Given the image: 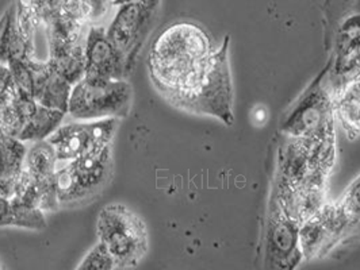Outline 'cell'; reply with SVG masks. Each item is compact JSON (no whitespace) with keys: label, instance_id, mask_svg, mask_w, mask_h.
Returning a JSON list of instances; mask_svg holds the SVG:
<instances>
[{"label":"cell","instance_id":"15","mask_svg":"<svg viewBox=\"0 0 360 270\" xmlns=\"http://www.w3.org/2000/svg\"><path fill=\"white\" fill-rule=\"evenodd\" d=\"M57 156L53 146L48 140L37 141L26 149L23 169L34 179V180L46 189H52L53 177L57 169Z\"/></svg>","mask_w":360,"mask_h":270},{"label":"cell","instance_id":"12","mask_svg":"<svg viewBox=\"0 0 360 270\" xmlns=\"http://www.w3.org/2000/svg\"><path fill=\"white\" fill-rule=\"evenodd\" d=\"M29 58H33V29L19 20L13 3L0 18V62Z\"/></svg>","mask_w":360,"mask_h":270},{"label":"cell","instance_id":"14","mask_svg":"<svg viewBox=\"0 0 360 270\" xmlns=\"http://www.w3.org/2000/svg\"><path fill=\"white\" fill-rule=\"evenodd\" d=\"M25 142L0 133V195L11 198L14 185L23 170Z\"/></svg>","mask_w":360,"mask_h":270},{"label":"cell","instance_id":"4","mask_svg":"<svg viewBox=\"0 0 360 270\" xmlns=\"http://www.w3.org/2000/svg\"><path fill=\"white\" fill-rule=\"evenodd\" d=\"M112 144L64 162L53 177L58 208H77L101 195L112 177Z\"/></svg>","mask_w":360,"mask_h":270},{"label":"cell","instance_id":"5","mask_svg":"<svg viewBox=\"0 0 360 270\" xmlns=\"http://www.w3.org/2000/svg\"><path fill=\"white\" fill-rule=\"evenodd\" d=\"M133 102L127 80L82 79L72 87L68 114L75 121L127 118Z\"/></svg>","mask_w":360,"mask_h":270},{"label":"cell","instance_id":"25","mask_svg":"<svg viewBox=\"0 0 360 270\" xmlns=\"http://www.w3.org/2000/svg\"><path fill=\"white\" fill-rule=\"evenodd\" d=\"M14 227V208L11 198L0 195V229Z\"/></svg>","mask_w":360,"mask_h":270},{"label":"cell","instance_id":"13","mask_svg":"<svg viewBox=\"0 0 360 270\" xmlns=\"http://www.w3.org/2000/svg\"><path fill=\"white\" fill-rule=\"evenodd\" d=\"M335 122L349 141L360 138V87L355 80L333 90Z\"/></svg>","mask_w":360,"mask_h":270},{"label":"cell","instance_id":"11","mask_svg":"<svg viewBox=\"0 0 360 270\" xmlns=\"http://www.w3.org/2000/svg\"><path fill=\"white\" fill-rule=\"evenodd\" d=\"M33 72V97L38 104L68 114L72 84L54 69L51 61L30 58Z\"/></svg>","mask_w":360,"mask_h":270},{"label":"cell","instance_id":"27","mask_svg":"<svg viewBox=\"0 0 360 270\" xmlns=\"http://www.w3.org/2000/svg\"><path fill=\"white\" fill-rule=\"evenodd\" d=\"M356 81H358V84H359L360 87V73L358 74V77H356Z\"/></svg>","mask_w":360,"mask_h":270},{"label":"cell","instance_id":"9","mask_svg":"<svg viewBox=\"0 0 360 270\" xmlns=\"http://www.w3.org/2000/svg\"><path fill=\"white\" fill-rule=\"evenodd\" d=\"M344 223L335 203L324 205L300 224V248L304 261L323 259L345 249Z\"/></svg>","mask_w":360,"mask_h":270},{"label":"cell","instance_id":"3","mask_svg":"<svg viewBox=\"0 0 360 270\" xmlns=\"http://www.w3.org/2000/svg\"><path fill=\"white\" fill-rule=\"evenodd\" d=\"M96 236L108 248L115 269L137 268L149 252V233L143 216L122 203H110L99 211Z\"/></svg>","mask_w":360,"mask_h":270},{"label":"cell","instance_id":"23","mask_svg":"<svg viewBox=\"0 0 360 270\" xmlns=\"http://www.w3.org/2000/svg\"><path fill=\"white\" fill-rule=\"evenodd\" d=\"M13 73L14 81L18 87L19 92L25 96L33 97V72L29 60H13L6 64ZM34 99V97H33Z\"/></svg>","mask_w":360,"mask_h":270},{"label":"cell","instance_id":"21","mask_svg":"<svg viewBox=\"0 0 360 270\" xmlns=\"http://www.w3.org/2000/svg\"><path fill=\"white\" fill-rule=\"evenodd\" d=\"M76 13L89 26L105 18L112 6V0H72Z\"/></svg>","mask_w":360,"mask_h":270},{"label":"cell","instance_id":"8","mask_svg":"<svg viewBox=\"0 0 360 270\" xmlns=\"http://www.w3.org/2000/svg\"><path fill=\"white\" fill-rule=\"evenodd\" d=\"M118 118L98 121H79L58 127L48 138L53 146L58 162L76 160L90 151L112 144L118 130Z\"/></svg>","mask_w":360,"mask_h":270},{"label":"cell","instance_id":"26","mask_svg":"<svg viewBox=\"0 0 360 270\" xmlns=\"http://www.w3.org/2000/svg\"><path fill=\"white\" fill-rule=\"evenodd\" d=\"M133 1H159L162 3V0H112V6L118 7L121 4H127V3H133Z\"/></svg>","mask_w":360,"mask_h":270},{"label":"cell","instance_id":"24","mask_svg":"<svg viewBox=\"0 0 360 270\" xmlns=\"http://www.w3.org/2000/svg\"><path fill=\"white\" fill-rule=\"evenodd\" d=\"M20 95L13 73L6 64L0 62V107L13 103Z\"/></svg>","mask_w":360,"mask_h":270},{"label":"cell","instance_id":"6","mask_svg":"<svg viewBox=\"0 0 360 270\" xmlns=\"http://www.w3.org/2000/svg\"><path fill=\"white\" fill-rule=\"evenodd\" d=\"M159 1H133L121 4L111 19L106 33L121 54L129 76L133 72L146 39L156 25Z\"/></svg>","mask_w":360,"mask_h":270},{"label":"cell","instance_id":"10","mask_svg":"<svg viewBox=\"0 0 360 270\" xmlns=\"http://www.w3.org/2000/svg\"><path fill=\"white\" fill-rule=\"evenodd\" d=\"M86 74L96 80H127L129 74L124 60L106 33L103 26H90L84 43Z\"/></svg>","mask_w":360,"mask_h":270},{"label":"cell","instance_id":"16","mask_svg":"<svg viewBox=\"0 0 360 270\" xmlns=\"http://www.w3.org/2000/svg\"><path fill=\"white\" fill-rule=\"evenodd\" d=\"M333 203L344 223L347 249L360 241V175L349 182L340 198Z\"/></svg>","mask_w":360,"mask_h":270},{"label":"cell","instance_id":"7","mask_svg":"<svg viewBox=\"0 0 360 270\" xmlns=\"http://www.w3.org/2000/svg\"><path fill=\"white\" fill-rule=\"evenodd\" d=\"M263 266L267 269H294L302 261L300 248V222L286 211L271 192L263 231Z\"/></svg>","mask_w":360,"mask_h":270},{"label":"cell","instance_id":"18","mask_svg":"<svg viewBox=\"0 0 360 270\" xmlns=\"http://www.w3.org/2000/svg\"><path fill=\"white\" fill-rule=\"evenodd\" d=\"M65 118V112L37 104L34 112L27 119L23 127L19 141L22 142H37L48 140L54 131L61 126Z\"/></svg>","mask_w":360,"mask_h":270},{"label":"cell","instance_id":"28","mask_svg":"<svg viewBox=\"0 0 360 270\" xmlns=\"http://www.w3.org/2000/svg\"><path fill=\"white\" fill-rule=\"evenodd\" d=\"M0 269H1V266H0Z\"/></svg>","mask_w":360,"mask_h":270},{"label":"cell","instance_id":"22","mask_svg":"<svg viewBox=\"0 0 360 270\" xmlns=\"http://www.w3.org/2000/svg\"><path fill=\"white\" fill-rule=\"evenodd\" d=\"M79 270H114L115 262L108 252V248L98 241L96 245L91 248L77 266Z\"/></svg>","mask_w":360,"mask_h":270},{"label":"cell","instance_id":"2","mask_svg":"<svg viewBox=\"0 0 360 270\" xmlns=\"http://www.w3.org/2000/svg\"><path fill=\"white\" fill-rule=\"evenodd\" d=\"M332 61L285 111L281 121L283 137L319 144H335Z\"/></svg>","mask_w":360,"mask_h":270},{"label":"cell","instance_id":"1","mask_svg":"<svg viewBox=\"0 0 360 270\" xmlns=\"http://www.w3.org/2000/svg\"><path fill=\"white\" fill-rule=\"evenodd\" d=\"M231 36L217 45L197 22L168 25L152 42L146 67L153 88L187 114L209 116L225 126L234 123Z\"/></svg>","mask_w":360,"mask_h":270},{"label":"cell","instance_id":"19","mask_svg":"<svg viewBox=\"0 0 360 270\" xmlns=\"http://www.w3.org/2000/svg\"><path fill=\"white\" fill-rule=\"evenodd\" d=\"M37 104L33 97L20 93L13 103L0 107V133L7 137L18 138Z\"/></svg>","mask_w":360,"mask_h":270},{"label":"cell","instance_id":"20","mask_svg":"<svg viewBox=\"0 0 360 270\" xmlns=\"http://www.w3.org/2000/svg\"><path fill=\"white\" fill-rule=\"evenodd\" d=\"M11 203L14 208V227L34 230V231L44 230L46 227V220L42 210L13 198H11Z\"/></svg>","mask_w":360,"mask_h":270},{"label":"cell","instance_id":"17","mask_svg":"<svg viewBox=\"0 0 360 270\" xmlns=\"http://www.w3.org/2000/svg\"><path fill=\"white\" fill-rule=\"evenodd\" d=\"M84 43L86 41L73 45L49 46L51 64L72 86L84 79L86 74Z\"/></svg>","mask_w":360,"mask_h":270}]
</instances>
